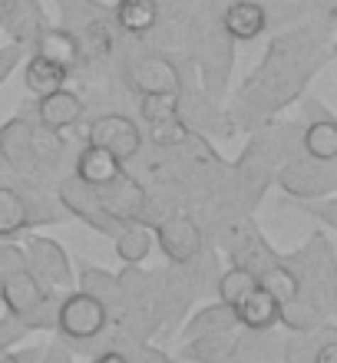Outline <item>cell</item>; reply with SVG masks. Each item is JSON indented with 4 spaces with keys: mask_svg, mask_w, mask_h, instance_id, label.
I'll list each match as a JSON object with an SVG mask.
<instances>
[{
    "mask_svg": "<svg viewBox=\"0 0 337 363\" xmlns=\"http://www.w3.org/2000/svg\"><path fill=\"white\" fill-rule=\"evenodd\" d=\"M0 301L7 307V317L20 320L27 330H50L57 324L60 294L47 287L30 268L0 277Z\"/></svg>",
    "mask_w": 337,
    "mask_h": 363,
    "instance_id": "1",
    "label": "cell"
},
{
    "mask_svg": "<svg viewBox=\"0 0 337 363\" xmlns=\"http://www.w3.org/2000/svg\"><path fill=\"white\" fill-rule=\"evenodd\" d=\"M109 311L103 301H96L87 291H67L57 304V330L60 340L73 350H93L99 337H106L109 330Z\"/></svg>",
    "mask_w": 337,
    "mask_h": 363,
    "instance_id": "2",
    "label": "cell"
},
{
    "mask_svg": "<svg viewBox=\"0 0 337 363\" xmlns=\"http://www.w3.org/2000/svg\"><path fill=\"white\" fill-rule=\"evenodd\" d=\"M57 201H60V208L67 211V215L79 218L83 225H89L93 231H99V235H109V238H113L116 231L123 228V221H116L113 215L99 205L96 189H93V185H87V182H79L77 175H70V179L60 182Z\"/></svg>",
    "mask_w": 337,
    "mask_h": 363,
    "instance_id": "3",
    "label": "cell"
},
{
    "mask_svg": "<svg viewBox=\"0 0 337 363\" xmlns=\"http://www.w3.org/2000/svg\"><path fill=\"white\" fill-rule=\"evenodd\" d=\"M278 185L288 199H321V195H334L337 169H334V162L291 159L278 172Z\"/></svg>",
    "mask_w": 337,
    "mask_h": 363,
    "instance_id": "4",
    "label": "cell"
},
{
    "mask_svg": "<svg viewBox=\"0 0 337 363\" xmlns=\"http://www.w3.org/2000/svg\"><path fill=\"white\" fill-rule=\"evenodd\" d=\"M87 145H99V149L113 152L119 162H129V159H136L139 149H143V133H139V125H136L129 116L106 113L89 123Z\"/></svg>",
    "mask_w": 337,
    "mask_h": 363,
    "instance_id": "5",
    "label": "cell"
},
{
    "mask_svg": "<svg viewBox=\"0 0 337 363\" xmlns=\"http://www.w3.org/2000/svg\"><path fill=\"white\" fill-rule=\"evenodd\" d=\"M23 255H27L30 271H33V274H37L47 287L73 291L77 274H73V264H70L67 251H63V245H60V241L47 238V235H30Z\"/></svg>",
    "mask_w": 337,
    "mask_h": 363,
    "instance_id": "6",
    "label": "cell"
},
{
    "mask_svg": "<svg viewBox=\"0 0 337 363\" xmlns=\"http://www.w3.org/2000/svg\"><path fill=\"white\" fill-rule=\"evenodd\" d=\"M153 241L159 245V248L165 251V258L175 261V264H189V261H195L199 255H202V228H199V221L192 218V215H169V218H162L159 225L153 228Z\"/></svg>",
    "mask_w": 337,
    "mask_h": 363,
    "instance_id": "7",
    "label": "cell"
},
{
    "mask_svg": "<svg viewBox=\"0 0 337 363\" xmlns=\"http://www.w3.org/2000/svg\"><path fill=\"white\" fill-rule=\"evenodd\" d=\"M96 199H99V205H103L116 221H123V225H129V221H145L149 195H145V189L139 182L129 179L126 172H119L113 182H106V185H99Z\"/></svg>",
    "mask_w": 337,
    "mask_h": 363,
    "instance_id": "8",
    "label": "cell"
},
{
    "mask_svg": "<svg viewBox=\"0 0 337 363\" xmlns=\"http://www.w3.org/2000/svg\"><path fill=\"white\" fill-rule=\"evenodd\" d=\"M30 119H10L4 129H0V159L7 162V169L20 175V179H37L43 169L37 162V152H33V135H30Z\"/></svg>",
    "mask_w": 337,
    "mask_h": 363,
    "instance_id": "9",
    "label": "cell"
},
{
    "mask_svg": "<svg viewBox=\"0 0 337 363\" xmlns=\"http://www.w3.org/2000/svg\"><path fill=\"white\" fill-rule=\"evenodd\" d=\"M271 13L261 7L258 0H231L222 13V30L231 40H241V43H251V40L265 37L268 30Z\"/></svg>",
    "mask_w": 337,
    "mask_h": 363,
    "instance_id": "10",
    "label": "cell"
},
{
    "mask_svg": "<svg viewBox=\"0 0 337 363\" xmlns=\"http://www.w3.org/2000/svg\"><path fill=\"white\" fill-rule=\"evenodd\" d=\"M83 99L77 93H70L67 86L57 89V93H47V96H37V119L47 129H70L83 119Z\"/></svg>",
    "mask_w": 337,
    "mask_h": 363,
    "instance_id": "11",
    "label": "cell"
},
{
    "mask_svg": "<svg viewBox=\"0 0 337 363\" xmlns=\"http://www.w3.org/2000/svg\"><path fill=\"white\" fill-rule=\"evenodd\" d=\"M278 301L265 291V287H255L245 301L235 304V317H238V327L251 330V334H265L278 324Z\"/></svg>",
    "mask_w": 337,
    "mask_h": 363,
    "instance_id": "12",
    "label": "cell"
},
{
    "mask_svg": "<svg viewBox=\"0 0 337 363\" xmlns=\"http://www.w3.org/2000/svg\"><path fill=\"white\" fill-rule=\"evenodd\" d=\"M113 20L129 37H145L159 23V0H116Z\"/></svg>",
    "mask_w": 337,
    "mask_h": 363,
    "instance_id": "13",
    "label": "cell"
},
{
    "mask_svg": "<svg viewBox=\"0 0 337 363\" xmlns=\"http://www.w3.org/2000/svg\"><path fill=\"white\" fill-rule=\"evenodd\" d=\"M33 53L53 60V63H60V67H67V69H73L83 60L77 37L67 27H43L37 33V40H33Z\"/></svg>",
    "mask_w": 337,
    "mask_h": 363,
    "instance_id": "14",
    "label": "cell"
},
{
    "mask_svg": "<svg viewBox=\"0 0 337 363\" xmlns=\"http://www.w3.org/2000/svg\"><path fill=\"white\" fill-rule=\"evenodd\" d=\"M133 86L139 93H165V89H179V67L165 57H145L133 69Z\"/></svg>",
    "mask_w": 337,
    "mask_h": 363,
    "instance_id": "15",
    "label": "cell"
},
{
    "mask_svg": "<svg viewBox=\"0 0 337 363\" xmlns=\"http://www.w3.org/2000/svg\"><path fill=\"white\" fill-rule=\"evenodd\" d=\"M119 172H126V169L113 152L99 149V145H87V149L77 155V172L73 175H77L79 182H87V185H93V189H99V185L113 182Z\"/></svg>",
    "mask_w": 337,
    "mask_h": 363,
    "instance_id": "16",
    "label": "cell"
},
{
    "mask_svg": "<svg viewBox=\"0 0 337 363\" xmlns=\"http://www.w3.org/2000/svg\"><path fill=\"white\" fill-rule=\"evenodd\" d=\"M225 330H238V317H235V307L231 304H209L202 311H195L192 320L182 327V344L185 340H195V337L205 334H225Z\"/></svg>",
    "mask_w": 337,
    "mask_h": 363,
    "instance_id": "17",
    "label": "cell"
},
{
    "mask_svg": "<svg viewBox=\"0 0 337 363\" xmlns=\"http://www.w3.org/2000/svg\"><path fill=\"white\" fill-rule=\"evenodd\" d=\"M67 79H70L67 67H60V63L40 57V53H33V57L27 60V67H23V86H27L33 96L57 93V89L67 86Z\"/></svg>",
    "mask_w": 337,
    "mask_h": 363,
    "instance_id": "18",
    "label": "cell"
},
{
    "mask_svg": "<svg viewBox=\"0 0 337 363\" xmlns=\"http://www.w3.org/2000/svg\"><path fill=\"white\" fill-rule=\"evenodd\" d=\"M235 347H238L235 330H225V334H205L195 337V340H185L179 357L189 363H222L225 357L235 354Z\"/></svg>",
    "mask_w": 337,
    "mask_h": 363,
    "instance_id": "19",
    "label": "cell"
},
{
    "mask_svg": "<svg viewBox=\"0 0 337 363\" xmlns=\"http://www.w3.org/2000/svg\"><path fill=\"white\" fill-rule=\"evenodd\" d=\"M4 27L10 30L13 43H20V47H33V40H37L40 30L47 27V20H43V10H40L37 0H20L17 7L7 13Z\"/></svg>",
    "mask_w": 337,
    "mask_h": 363,
    "instance_id": "20",
    "label": "cell"
},
{
    "mask_svg": "<svg viewBox=\"0 0 337 363\" xmlns=\"http://www.w3.org/2000/svg\"><path fill=\"white\" fill-rule=\"evenodd\" d=\"M23 228H30V208H27V195L17 191L13 185L0 182V241L13 238Z\"/></svg>",
    "mask_w": 337,
    "mask_h": 363,
    "instance_id": "21",
    "label": "cell"
},
{
    "mask_svg": "<svg viewBox=\"0 0 337 363\" xmlns=\"http://www.w3.org/2000/svg\"><path fill=\"white\" fill-rule=\"evenodd\" d=\"M116 238V255L126 264H143L145 255L153 251V228L149 221H129L113 235Z\"/></svg>",
    "mask_w": 337,
    "mask_h": 363,
    "instance_id": "22",
    "label": "cell"
},
{
    "mask_svg": "<svg viewBox=\"0 0 337 363\" xmlns=\"http://www.w3.org/2000/svg\"><path fill=\"white\" fill-rule=\"evenodd\" d=\"M79 291H87V294H93L96 301H103L109 311V320L119 314V284H116V277L106 274L103 268L89 264V261H79Z\"/></svg>",
    "mask_w": 337,
    "mask_h": 363,
    "instance_id": "23",
    "label": "cell"
},
{
    "mask_svg": "<svg viewBox=\"0 0 337 363\" xmlns=\"http://www.w3.org/2000/svg\"><path fill=\"white\" fill-rule=\"evenodd\" d=\"M255 281H258V287H265L278 304H284V301H291V297L298 294V274H294V268H291L284 258H275L271 264H265V268L255 274Z\"/></svg>",
    "mask_w": 337,
    "mask_h": 363,
    "instance_id": "24",
    "label": "cell"
},
{
    "mask_svg": "<svg viewBox=\"0 0 337 363\" xmlns=\"http://www.w3.org/2000/svg\"><path fill=\"white\" fill-rule=\"evenodd\" d=\"M304 155L311 162H334L337 159V123L334 119H318L308 123L304 135H301Z\"/></svg>",
    "mask_w": 337,
    "mask_h": 363,
    "instance_id": "25",
    "label": "cell"
},
{
    "mask_svg": "<svg viewBox=\"0 0 337 363\" xmlns=\"http://www.w3.org/2000/svg\"><path fill=\"white\" fill-rule=\"evenodd\" d=\"M255 287H258V281H255V274H251L248 268L231 264V268H225L222 274H219V281H215V294H219V301H222V304L235 307L238 301H245Z\"/></svg>",
    "mask_w": 337,
    "mask_h": 363,
    "instance_id": "26",
    "label": "cell"
},
{
    "mask_svg": "<svg viewBox=\"0 0 337 363\" xmlns=\"http://www.w3.org/2000/svg\"><path fill=\"white\" fill-rule=\"evenodd\" d=\"M109 347L119 350L126 363H179V360H172V357L165 354V350H159V347H153L149 340H143V337L116 334L113 340H109Z\"/></svg>",
    "mask_w": 337,
    "mask_h": 363,
    "instance_id": "27",
    "label": "cell"
},
{
    "mask_svg": "<svg viewBox=\"0 0 337 363\" xmlns=\"http://www.w3.org/2000/svg\"><path fill=\"white\" fill-rule=\"evenodd\" d=\"M182 103H179V89H165V93H145L139 99V113H143L145 123H162V119H172L179 116Z\"/></svg>",
    "mask_w": 337,
    "mask_h": 363,
    "instance_id": "28",
    "label": "cell"
},
{
    "mask_svg": "<svg viewBox=\"0 0 337 363\" xmlns=\"http://www.w3.org/2000/svg\"><path fill=\"white\" fill-rule=\"evenodd\" d=\"M149 139L162 149H179V145L189 139V129H185L182 116H172V119H162V123H149Z\"/></svg>",
    "mask_w": 337,
    "mask_h": 363,
    "instance_id": "29",
    "label": "cell"
},
{
    "mask_svg": "<svg viewBox=\"0 0 337 363\" xmlns=\"http://www.w3.org/2000/svg\"><path fill=\"white\" fill-rule=\"evenodd\" d=\"M288 205H294V208H301V211H308V215H314V218H318L321 225H328V228H337L334 195H321V199H291Z\"/></svg>",
    "mask_w": 337,
    "mask_h": 363,
    "instance_id": "30",
    "label": "cell"
},
{
    "mask_svg": "<svg viewBox=\"0 0 337 363\" xmlns=\"http://www.w3.org/2000/svg\"><path fill=\"white\" fill-rule=\"evenodd\" d=\"M27 334H30V330L20 324V320H13V317H0V350H10V347H17Z\"/></svg>",
    "mask_w": 337,
    "mask_h": 363,
    "instance_id": "31",
    "label": "cell"
},
{
    "mask_svg": "<svg viewBox=\"0 0 337 363\" xmlns=\"http://www.w3.org/2000/svg\"><path fill=\"white\" fill-rule=\"evenodd\" d=\"M23 268H30L27 255H23L17 245H0V277L13 274V271H23Z\"/></svg>",
    "mask_w": 337,
    "mask_h": 363,
    "instance_id": "32",
    "label": "cell"
},
{
    "mask_svg": "<svg viewBox=\"0 0 337 363\" xmlns=\"http://www.w3.org/2000/svg\"><path fill=\"white\" fill-rule=\"evenodd\" d=\"M20 57H23V47H20V43H10V47L0 50V86H4L10 73L20 67Z\"/></svg>",
    "mask_w": 337,
    "mask_h": 363,
    "instance_id": "33",
    "label": "cell"
},
{
    "mask_svg": "<svg viewBox=\"0 0 337 363\" xmlns=\"http://www.w3.org/2000/svg\"><path fill=\"white\" fill-rule=\"evenodd\" d=\"M40 363H73V357H70V347L63 344V340H53L50 347H43V357H40Z\"/></svg>",
    "mask_w": 337,
    "mask_h": 363,
    "instance_id": "34",
    "label": "cell"
},
{
    "mask_svg": "<svg viewBox=\"0 0 337 363\" xmlns=\"http://www.w3.org/2000/svg\"><path fill=\"white\" fill-rule=\"evenodd\" d=\"M311 363H337V340H334L331 330H328V340H321L318 344V350H314Z\"/></svg>",
    "mask_w": 337,
    "mask_h": 363,
    "instance_id": "35",
    "label": "cell"
},
{
    "mask_svg": "<svg viewBox=\"0 0 337 363\" xmlns=\"http://www.w3.org/2000/svg\"><path fill=\"white\" fill-rule=\"evenodd\" d=\"M89 363H126V360H123V354H119V350H113V347H106L103 354H99V357H93V360H89Z\"/></svg>",
    "mask_w": 337,
    "mask_h": 363,
    "instance_id": "36",
    "label": "cell"
},
{
    "mask_svg": "<svg viewBox=\"0 0 337 363\" xmlns=\"http://www.w3.org/2000/svg\"><path fill=\"white\" fill-rule=\"evenodd\" d=\"M17 354H20V363H40L43 347H27V350H17Z\"/></svg>",
    "mask_w": 337,
    "mask_h": 363,
    "instance_id": "37",
    "label": "cell"
},
{
    "mask_svg": "<svg viewBox=\"0 0 337 363\" xmlns=\"http://www.w3.org/2000/svg\"><path fill=\"white\" fill-rule=\"evenodd\" d=\"M17 4H20V0H0V23L7 20V13H10L13 7H17Z\"/></svg>",
    "mask_w": 337,
    "mask_h": 363,
    "instance_id": "38",
    "label": "cell"
},
{
    "mask_svg": "<svg viewBox=\"0 0 337 363\" xmlns=\"http://www.w3.org/2000/svg\"><path fill=\"white\" fill-rule=\"evenodd\" d=\"M0 363H20V354L10 347V350H0Z\"/></svg>",
    "mask_w": 337,
    "mask_h": 363,
    "instance_id": "39",
    "label": "cell"
}]
</instances>
